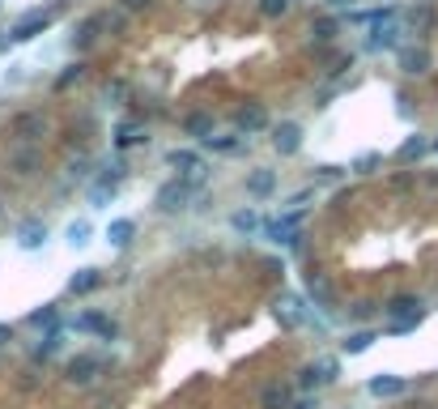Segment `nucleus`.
Instances as JSON below:
<instances>
[{
	"label": "nucleus",
	"instance_id": "1",
	"mask_svg": "<svg viewBox=\"0 0 438 409\" xmlns=\"http://www.w3.org/2000/svg\"><path fill=\"white\" fill-rule=\"evenodd\" d=\"M192 192H196V179H170V184L158 188L153 205H158L162 213H175V209H183V205L192 201Z\"/></svg>",
	"mask_w": 438,
	"mask_h": 409
},
{
	"label": "nucleus",
	"instance_id": "2",
	"mask_svg": "<svg viewBox=\"0 0 438 409\" xmlns=\"http://www.w3.org/2000/svg\"><path fill=\"white\" fill-rule=\"evenodd\" d=\"M47 21H51V13H47V9H30V13H21V17L13 21L9 38H13V43H30L34 34H43V30H47Z\"/></svg>",
	"mask_w": 438,
	"mask_h": 409
},
{
	"label": "nucleus",
	"instance_id": "3",
	"mask_svg": "<svg viewBox=\"0 0 438 409\" xmlns=\"http://www.w3.org/2000/svg\"><path fill=\"white\" fill-rule=\"evenodd\" d=\"M273 149H277L281 158L298 154V149H302V128H298L294 119H281V124L273 128Z\"/></svg>",
	"mask_w": 438,
	"mask_h": 409
},
{
	"label": "nucleus",
	"instance_id": "4",
	"mask_svg": "<svg viewBox=\"0 0 438 409\" xmlns=\"http://www.w3.org/2000/svg\"><path fill=\"white\" fill-rule=\"evenodd\" d=\"M166 166H175L183 179H200V175L209 171V166H204V158H200L196 149H170V154H166Z\"/></svg>",
	"mask_w": 438,
	"mask_h": 409
},
{
	"label": "nucleus",
	"instance_id": "5",
	"mask_svg": "<svg viewBox=\"0 0 438 409\" xmlns=\"http://www.w3.org/2000/svg\"><path fill=\"white\" fill-rule=\"evenodd\" d=\"M234 124H239V132H264L268 128V107L264 102H247V107H239V115H234Z\"/></svg>",
	"mask_w": 438,
	"mask_h": 409
},
{
	"label": "nucleus",
	"instance_id": "6",
	"mask_svg": "<svg viewBox=\"0 0 438 409\" xmlns=\"http://www.w3.org/2000/svg\"><path fill=\"white\" fill-rule=\"evenodd\" d=\"M396 43H400V26L396 21H375L371 26V38H366L371 51H392Z\"/></svg>",
	"mask_w": 438,
	"mask_h": 409
},
{
	"label": "nucleus",
	"instance_id": "7",
	"mask_svg": "<svg viewBox=\"0 0 438 409\" xmlns=\"http://www.w3.org/2000/svg\"><path fill=\"white\" fill-rule=\"evenodd\" d=\"M43 243H47V226H43L38 218H26V222L17 226V248H21V252H38Z\"/></svg>",
	"mask_w": 438,
	"mask_h": 409
},
{
	"label": "nucleus",
	"instance_id": "8",
	"mask_svg": "<svg viewBox=\"0 0 438 409\" xmlns=\"http://www.w3.org/2000/svg\"><path fill=\"white\" fill-rule=\"evenodd\" d=\"M247 192H251V196H260V201H264V196H273V192H277V171L256 166V171L247 175Z\"/></svg>",
	"mask_w": 438,
	"mask_h": 409
},
{
	"label": "nucleus",
	"instance_id": "9",
	"mask_svg": "<svg viewBox=\"0 0 438 409\" xmlns=\"http://www.w3.org/2000/svg\"><path fill=\"white\" fill-rule=\"evenodd\" d=\"M400 68H405L409 77L430 73V51H426V47H405V51H400Z\"/></svg>",
	"mask_w": 438,
	"mask_h": 409
},
{
	"label": "nucleus",
	"instance_id": "10",
	"mask_svg": "<svg viewBox=\"0 0 438 409\" xmlns=\"http://www.w3.org/2000/svg\"><path fill=\"white\" fill-rule=\"evenodd\" d=\"M9 128H13V137H21V141H34V137H43L47 119H43V115H30V111H26V115H13V124H9Z\"/></svg>",
	"mask_w": 438,
	"mask_h": 409
},
{
	"label": "nucleus",
	"instance_id": "11",
	"mask_svg": "<svg viewBox=\"0 0 438 409\" xmlns=\"http://www.w3.org/2000/svg\"><path fill=\"white\" fill-rule=\"evenodd\" d=\"M388 316H396L392 324H400V320H422V299H413V294H400V299H392Z\"/></svg>",
	"mask_w": 438,
	"mask_h": 409
},
{
	"label": "nucleus",
	"instance_id": "12",
	"mask_svg": "<svg viewBox=\"0 0 438 409\" xmlns=\"http://www.w3.org/2000/svg\"><path fill=\"white\" fill-rule=\"evenodd\" d=\"M77 329H85V333H98L102 341H115V320H106V316H98V312H89V316H81L77 320Z\"/></svg>",
	"mask_w": 438,
	"mask_h": 409
},
{
	"label": "nucleus",
	"instance_id": "13",
	"mask_svg": "<svg viewBox=\"0 0 438 409\" xmlns=\"http://www.w3.org/2000/svg\"><path fill=\"white\" fill-rule=\"evenodd\" d=\"M366 388H371V397H400L409 388V380L405 376H375Z\"/></svg>",
	"mask_w": 438,
	"mask_h": 409
},
{
	"label": "nucleus",
	"instance_id": "14",
	"mask_svg": "<svg viewBox=\"0 0 438 409\" xmlns=\"http://www.w3.org/2000/svg\"><path fill=\"white\" fill-rule=\"evenodd\" d=\"M132 235H136V222H132V218H115V222L106 226V243H111V248H128Z\"/></svg>",
	"mask_w": 438,
	"mask_h": 409
},
{
	"label": "nucleus",
	"instance_id": "15",
	"mask_svg": "<svg viewBox=\"0 0 438 409\" xmlns=\"http://www.w3.org/2000/svg\"><path fill=\"white\" fill-rule=\"evenodd\" d=\"M106 26V17L102 13H94V17H85L81 26H77V34H72V47H89L94 38H98V30Z\"/></svg>",
	"mask_w": 438,
	"mask_h": 409
},
{
	"label": "nucleus",
	"instance_id": "16",
	"mask_svg": "<svg viewBox=\"0 0 438 409\" xmlns=\"http://www.w3.org/2000/svg\"><path fill=\"white\" fill-rule=\"evenodd\" d=\"M183 132H187V137H196V141H209V137H213V115L192 111V115L183 119Z\"/></svg>",
	"mask_w": 438,
	"mask_h": 409
},
{
	"label": "nucleus",
	"instance_id": "17",
	"mask_svg": "<svg viewBox=\"0 0 438 409\" xmlns=\"http://www.w3.org/2000/svg\"><path fill=\"white\" fill-rule=\"evenodd\" d=\"M102 286V273L98 269H77L72 277H68V290L72 294H89V290H98Z\"/></svg>",
	"mask_w": 438,
	"mask_h": 409
},
{
	"label": "nucleus",
	"instance_id": "18",
	"mask_svg": "<svg viewBox=\"0 0 438 409\" xmlns=\"http://www.w3.org/2000/svg\"><path fill=\"white\" fill-rule=\"evenodd\" d=\"M94 376H98V358L81 354V358H72V363H68V380H72V384H89Z\"/></svg>",
	"mask_w": 438,
	"mask_h": 409
},
{
	"label": "nucleus",
	"instance_id": "19",
	"mask_svg": "<svg viewBox=\"0 0 438 409\" xmlns=\"http://www.w3.org/2000/svg\"><path fill=\"white\" fill-rule=\"evenodd\" d=\"M141 141H145V124H132V119H128V124L115 128V149H132V145H141Z\"/></svg>",
	"mask_w": 438,
	"mask_h": 409
},
{
	"label": "nucleus",
	"instance_id": "20",
	"mask_svg": "<svg viewBox=\"0 0 438 409\" xmlns=\"http://www.w3.org/2000/svg\"><path fill=\"white\" fill-rule=\"evenodd\" d=\"M371 346H375V333H371V329H358V333H349V337L341 341V350H345L349 358H354V354H366Z\"/></svg>",
	"mask_w": 438,
	"mask_h": 409
},
{
	"label": "nucleus",
	"instance_id": "21",
	"mask_svg": "<svg viewBox=\"0 0 438 409\" xmlns=\"http://www.w3.org/2000/svg\"><path fill=\"white\" fill-rule=\"evenodd\" d=\"M260 405L264 409H290V388H285V384H268L264 397H260Z\"/></svg>",
	"mask_w": 438,
	"mask_h": 409
},
{
	"label": "nucleus",
	"instance_id": "22",
	"mask_svg": "<svg viewBox=\"0 0 438 409\" xmlns=\"http://www.w3.org/2000/svg\"><path fill=\"white\" fill-rule=\"evenodd\" d=\"M89 230H94V226H89L85 218H77V222H68V230H64V239H68V248H85V243H89Z\"/></svg>",
	"mask_w": 438,
	"mask_h": 409
},
{
	"label": "nucleus",
	"instance_id": "23",
	"mask_svg": "<svg viewBox=\"0 0 438 409\" xmlns=\"http://www.w3.org/2000/svg\"><path fill=\"white\" fill-rule=\"evenodd\" d=\"M111 201H115V184H106V179H98V184L89 188V205H94V209H106Z\"/></svg>",
	"mask_w": 438,
	"mask_h": 409
},
{
	"label": "nucleus",
	"instance_id": "24",
	"mask_svg": "<svg viewBox=\"0 0 438 409\" xmlns=\"http://www.w3.org/2000/svg\"><path fill=\"white\" fill-rule=\"evenodd\" d=\"M230 226H234L239 235H251V230H260V213H256V209H239V213L230 218Z\"/></svg>",
	"mask_w": 438,
	"mask_h": 409
},
{
	"label": "nucleus",
	"instance_id": "25",
	"mask_svg": "<svg viewBox=\"0 0 438 409\" xmlns=\"http://www.w3.org/2000/svg\"><path fill=\"white\" fill-rule=\"evenodd\" d=\"M336 30H341V21H336V17H319V21L311 26L315 43H332V38H336Z\"/></svg>",
	"mask_w": 438,
	"mask_h": 409
},
{
	"label": "nucleus",
	"instance_id": "26",
	"mask_svg": "<svg viewBox=\"0 0 438 409\" xmlns=\"http://www.w3.org/2000/svg\"><path fill=\"white\" fill-rule=\"evenodd\" d=\"M55 320H60V312H55L51 303H43L38 312H30V324H34V329H55Z\"/></svg>",
	"mask_w": 438,
	"mask_h": 409
},
{
	"label": "nucleus",
	"instance_id": "27",
	"mask_svg": "<svg viewBox=\"0 0 438 409\" xmlns=\"http://www.w3.org/2000/svg\"><path fill=\"white\" fill-rule=\"evenodd\" d=\"M426 149H430V141H426V137H409V141L400 145V158H405V162H413V158H422Z\"/></svg>",
	"mask_w": 438,
	"mask_h": 409
},
{
	"label": "nucleus",
	"instance_id": "28",
	"mask_svg": "<svg viewBox=\"0 0 438 409\" xmlns=\"http://www.w3.org/2000/svg\"><path fill=\"white\" fill-rule=\"evenodd\" d=\"M239 137H243V132H230V137H209L204 145H209V149H217V154H234V149H239Z\"/></svg>",
	"mask_w": 438,
	"mask_h": 409
},
{
	"label": "nucleus",
	"instance_id": "29",
	"mask_svg": "<svg viewBox=\"0 0 438 409\" xmlns=\"http://www.w3.org/2000/svg\"><path fill=\"white\" fill-rule=\"evenodd\" d=\"M60 346H64V337H60V333H47V337H43V346L34 350V358H51Z\"/></svg>",
	"mask_w": 438,
	"mask_h": 409
},
{
	"label": "nucleus",
	"instance_id": "30",
	"mask_svg": "<svg viewBox=\"0 0 438 409\" xmlns=\"http://www.w3.org/2000/svg\"><path fill=\"white\" fill-rule=\"evenodd\" d=\"M315 371H319V380H324V384H332V380H336V371H341V363H336V358H319V363H315Z\"/></svg>",
	"mask_w": 438,
	"mask_h": 409
},
{
	"label": "nucleus",
	"instance_id": "31",
	"mask_svg": "<svg viewBox=\"0 0 438 409\" xmlns=\"http://www.w3.org/2000/svg\"><path fill=\"white\" fill-rule=\"evenodd\" d=\"M260 13H264V17H285V13H290V0H260Z\"/></svg>",
	"mask_w": 438,
	"mask_h": 409
},
{
	"label": "nucleus",
	"instance_id": "32",
	"mask_svg": "<svg viewBox=\"0 0 438 409\" xmlns=\"http://www.w3.org/2000/svg\"><path fill=\"white\" fill-rule=\"evenodd\" d=\"M13 162H17V175H30L38 158H34V149H17V158H13Z\"/></svg>",
	"mask_w": 438,
	"mask_h": 409
},
{
	"label": "nucleus",
	"instance_id": "33",
	"mask_svg": "<svg viewBox=\"0 0 438 409\" xmlns=\"http://www.w3.org/2000/svg\"><path fill=\"white\" fill-rule=\"evenodd\" d=\"M81 77H85V64H68V73H60V81H55V85L64 90V85H72V81H81Z\"/></svg>",
	"mask_w": 438,
	"mask_h": 409
},
{
	"label": "nucleus",
	"instance_id": "34",
	"mask_svg": "<svg viewBox=\"0 0 438 409\" xmlns=\"http://www.w3.org/2000/svg\"><path fill=\"white\" fill-rule=\"evenodd\" d=\"M298 384H302V388H315V384H324V380H319V371H315V363L298 371Z\"/></svg>",
	"mask_w": 438,
	"mask_h": 409
},
{
	"label": "nucleus",
	"instance_id": "35",
	"mask_svg": "<svg viewBox=\"0 0 438 409\" xmlns=\"http://www.w3.org/2000/svg\"><path fill=\"white\" fill-rule=\"evenodd\" d=\"M375 166H379V154H362V158L354 162V171H362V175H371Z\"/></svg>",
	"mask_w": 438,
	"mask_h": 409
},
{
	"label": "nucleus",
	"instance_id": "36",
	"mask_svg": "<svg viewBox=\"0 0 438 409\" xmlns=\"http://www.w3.org/2000/svg\"><path fill=\"white\" fill-rule=\"evenodd\" d=\"M277 316H281V320H285L290 329L298 324V312H294V303H277Z\"/></svg>",
	"mask_w": 438,
	"mask_h": 409
},
{
	"label": "nucleus",
	"instance_id": "37",
	"mask_svg": "<svg viewBox=\"0 0 438 409\" xmlns=\"http://www.w3.org/2000/svg\"><path fill=\"white\" fill-rule=\"evenodd\" d=\"M106 94H115V98H124V94H128V85H124V81H111V85H106Z\"/></svg>",
	"mask_w": 438,
	"mask_h": 409
},
{
	"label": "nucleus",
	"instance_id": "38",
	"mask_svg": "<svg viewBox=\"0 0 438 409\" xmlns=\"http://www.w3.org/2000/svg\"><path fill=\"white\" fill-rule=\"evenodd\" d=\"M4 341H13V324H0V346Z\"/></svg>",
	"mask_w": 438,
	"mask_h": 409
},
{
	"label": "nucleus",
	"instance_id": "39",
	"mask_svg": "<svg viewBox=\"0 0 438 409\" xmlns=\"http://www.w3.org/2000/svg\"><path fill=\"white\" fill-rule=\"evenodd\" d=\"M119 4H124V9H132V13H136V9H145V4H149V0H119Z\"/></svg>",
	"mask_w": 438,
	"mask_h": 409
},
{
	"label": "nucleus",
	"instance_id": "40",
	"mask_svg": "<svg viewBox=\"0 0 438 409\" xmlns=\"http://www.w3.org/2000/svg\"><path fill=\"white\" fill-rule=\"evenodd\" d=\"M294 409H315V397H302V401H294Z\"/></svg>",
	"mask_w": 438,
	"mask_h": 409
},
{
	"label": "nucleus",
	"instance_id": "41",
	"mask_svg": "<svg viewBox=\"0 0 438 409\" xmlns=\"http://www.w3.org/2000/svg\"><path fill=\"white\" fill-rule=\"evenodd\" d=\"M328 9H345V4H354V0H324Z\"/></svg>",
	"mask_w": 438,
	"mask_h": 409
},
{
	"label": "nucleus",
	"instance_id": "42",
	"mask_svg": "<svg viewBox=\"0 0 438 409\" xmlns=\"http://www.w3.org/2000/svg\"><path fill=\"white\" fill-rule=\"evenodd\" d=\"M434 149H438V141H434Z\"/></svg>",
	"mask_w": 438,
	"mask_h": 409
}]
</instances>
